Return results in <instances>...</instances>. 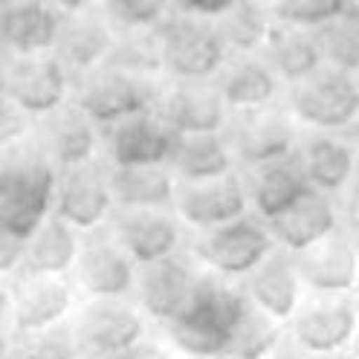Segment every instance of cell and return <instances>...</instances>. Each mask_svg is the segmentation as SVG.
Returning <instances> with one entry per match:
<instances>
[{
  "label": "cell",
  "mask_w": 359,
  "mask_h": 359,
  "mask_svg": "<svg viewBox=\"0 0 359 359\" xmlns=\"http://www.w3.org/2000/svg\"><path fill=\"white\" fill-rule=\"evenodd\" d=\"M250 299L215 276H200L189 304L168 322L174 345L191 359L226 356Z\"/></svg>",
  "instance_id": "cell-1"
},
{
  "label": "cell",
  "mask_w": 359,
  "mask_h": 359,
  "mask_svg": "<svg viewBox=\"0 0 359 359\" xmlns=\"http://www.w3.org/2000/svg\"><path fill=\"white\" fill-rule=\"evenodd\" d=\"M55 168L43 154L20 151L0 165V229L29 243L50 220L55 197Z\"/></svg>",
  "instance_id": "cell-2"
},
{
  "label": "cell",
  "mask_w": 359,
  "mask_h": 359,
  "mask_svg": "<svg viewBox=\"0 0 359 359\" xmlns=\"http://www.w3.org/2000/svg\"><path fill=\"white\" fill-rule=\"evenodd\" d=\"M156 41H160L163 67L186 84L209 79L226 58V43H223L217 27L203 24V20L171 15L168 20H163Z\"/></svg>",
  "instance_id": "cell-3"
},
{
  "label": "cell",
  "mask_w": 359,
  "mask_h": 359,
  "mask_svg": "<svg viewBox=\"0 0 359 359\" xmlns=\"http://www.w3.org/2000/svg\"><path fill=\"white\" fill-rule=\"evenodd\" d=\"M293 114L322 130H342L359 116V84L339 70H319L290 93Z\"/></svg>",
  "instance_id": "cell-4"
},
{
  "label": "cell",
  "mask_w": 359,
  "mask_h": 359,
  "mask_svg": "<svg viewBox=\"0 0 359 359\" xmlns=\"http://www.w3.org/2000/svg\"><path fill=\"white\" fill-rule=\"evenodd\" d=\"M197 252L220 276H252L273 255V235L252 217L232 220L200 238Z\"/></svg>",
  "instance_id": "cell-5"
},
{
  "label": "cell",
  "mask_w": 359,
  "mask_h": 359,
  "mask_svg": "<svg viewBox=\"0 0 359 359\" xmlns=\"http://www.w3.org/2000/svg\"><path fill=\"white\" fill-rule=\"evenodd\" d=\"M154 102V87L145 79L128 76L119 70H102L90 79L81 90L79 107L84 116L96 125H119L130 116L148 114V104Z\"/></svg>",
  "instance_id": "cell-6"
},
{
  "label": "cell",
  "mask_w": 359,
  "mask_h": 359,
  "mask_svg": "<svg viewBox=\"0 0 359 359\" xmlns=\"http://www.w3.org/2000/svg\"><path fill=\"white\" fill-rule=\"evenodd\" d=\"M359 316L351 299L327 296L307 304L293 316L296 345L307 356H333L351 345Z\"/></svg>",
  "instance_id": "cell-7"
},
{
  "label": "cell",
  "mask_w": 359,
  "mask_h": 359,
  "mask_svg": "<svg viewBox=\"0 0 359 359\" xmlns=\"http://www.w3.org/2000/svg\"><path fill=\"white\" fill-rule=\"evenodd\" d=\"M4 96L24 114H55L67 93L64 64L58 58H18L0 81Z\"/></svg>",
  "instance_id": "cell-8"
},
{
  "label": "cell",
  "mask_w": 359,
  "mask_h": 359,
  "mask_svg": "<svg viewBox=\"0 0 359 359\" xmlns=\"http://www.w3.org/2000/svg\"><path fill=\"white\" fill-rule=\"evenodd\" d=\"M76 339L81 353L90 356H122L142 342L140 313L119 302H93L84 307L76 325Z\"/></svg>",
  "instance_id": "cell-9"
},
{
  "label": "cell",
  "mask_w": 359,
  "mask_h": 359,
  "mask_svg": "<svg viewBox=\"0 0 359 359\" xmlns=\"http://www.w3.org/2000/svg\"><path fill=\"white\" fill-rule=\"evenodd\" d=\"M177 133L163 116L140 114L110 128V160L116 168H160L171 160Z\"/></svg>",
  "instance_id": "cell-10"
},
{
  "label": "cell",
  "mask_w": 359,
  "mask_h": 359,
  "mask_svg": "<svg viewBox=\"0 0 359 359\" xmlns=\"http://www.w3.org/2000/svg\"><path fill=\"white\" fill-rule=\"evenodd\" d=\"M114 194H110V177L93 163L70 168L55 189V212L73 229H93L107 217Z\"/></svg>",
  "instance_id": "cell-11"
},
{
  "label": "cell",
  "mask_w": 359,
  "mask_h": 359,
  "mask_svg": "<svg viewBox=\"0 0 359 359\" xmlns=\"http://www.w3.org/2000/svg\"><path fill=\"white\" fill-rule=\"evenodd\" d=\"M293 261L299 269V278L310 290L325 296H342L359 281V252L342 235L325 238L322 243L299 252Z\"/></svg>",
  "instance_id": "cell-12"
},
{
  "label": "cell",
  "mask_w": 359,
  "mask_h": 359,
  "mask_svg": "<svg viewBox=\"0 0 359 359\" xmlns=\"http://www.w3.org/2000/svg\"><path fill=\"white\" fill-rule=\"evenodd\" d=\"M61 24V15L50 4H38V0L4 4L0 6V43L20 58H35L58 43Z\"/></svg>",
  "instance_id": "cell-13"
},
{
  "label": "cell",
  "mask_w": 359,
  "mask_h": 359,
  "mask_svg": "<svg viewBox=\"0 0 359 359\" xmlns=\"http://www.w3.org/2000/svg\"><path fill=\"white\" fill-rule=\"evenodd\" d=\"M177 209L191 226L200 229H220L232 220L243 217L246 209V191L238 177H223L212 183H186L177 191Z\"/></svg>",
  "instance_id": "cell-14"
},
{
  "label": "cell",
  "mask_w": 359,
  "mask_h": 359,
  "mask_svg": "<svg viewBox=\"0 0 359 359\" xmlns=\"http://www.w3.org/2000/svg\"><path fill=\"white\" fill-rule=\"evenodd\" d=\"M235 154L252 168L287 160L293 151V125L278 110H250L232 128Z\"/></svg>",
  "instance_id": "cell-15"
},
{
  "label": "cell",
  "mask_w": 359,
  "mask_h": 359,
  "mask_svg": "<svg viewBox=\"0 0 359 359\" xmlns=\"http://www.w3.org/2000/svg\"><path fill=\"white\" fill-rule=\"evenodd\" d=\"M73 293L61 278L27 276L12 290V322L20 333H41L64 319Z\"/></svg>",
  "instance_id": "cell-16"
},
{
  "label": "cell",
  "mask_w": 359,
  "mask_h": 359,
  "mask_svg": "<svg viewBox=\"0 0 359 359\" xmlns=\"http://www.w3.org/2000/svg\"><path fill=\"white\" fill-rule=\"evenodd\" d=\"M310 191H313V186L307 183L302 163H293L290 156H287V160H278V163L258 165L250 174L252 203H255L258 215L266 223H273L276 217L290 212Z\"/></svg>",
  "instance_id": "cell-17"
},
{
  "label": "cell",
  "mask_w": 359,
  "mask_h": 359,
  "mask_svg": "<svg viewBox=\"0 0 359 359\" xmlns=\"http://www.w3.org/2000/svg\"><path fill=\"white\" fill-rule=\"evenodd\" d=\"M163 119L177 137H206V133H217L226 122V102L220 90L191 81L168 96Z\"/></svg>",
  "instance_id": "cell-18"
},
{
  "label": "cell",
  "mask_w": 359,
  "mask_h": 359,
  "mask_svg": "<svg viewBox=\"0 0 359 359\" xmlns=\"http://www.w3.org/2000/svg\"><path fill=\"white\" fill-rule=\"evenodd\" d=\"M197 287V276L183 258H165L160 264L142 266L140 299L154 319L171 322L183 310Z\"/></svg>",
  "instance_id": "cell-19"
},
{
  "label": "cell",
  "mask_w": 359,
  "mask_h": 359,
  "mask_svg": "<svg viewBox=\"0 0 359 359\" xmlns=\"http://www.w3.org/2000/svg\"><path fill=\"white\" fill-rule=\"evenodd\" d=\"M116 241L130 261L151 266L171 258L180 229L165 212H128L116 220Z\"/></svg>",
  "instance_id": "cell-20"
},
{
  "label": "cell",
  "mask_w": 359,
  "mask_h": 359,
  "mask_svg": "<svg viewBox=\"0 0 359 359\" xmlns=\"http://www.w3.org/2000/svg\"><path fill=\"white\" fill-rule=\"evenodd\" d=\"M299 269L296 261L284 255V252H273L255 273L250 276L246 284V299H250L261 313H266L269 319H290L299 307Z\"/></svg>",
  "instance_id": "cell-21"
},
{
  "label": "cell",
  "mask_w": 359,
  "mask_h": 359,
  "mask_svg": "<svg viewBox=\"0 0 359 359\" xmlns=\"http://www.w3.org/2000/svg\"><path fill=\"white\" fill-rule=\"evenodd\" d=\"M76 269H79V284L90 296H96L102 302L119 299L130 293L133 284H137L133 261L116 243H104V241L90 243L87 250L79 252Z\"/></svg>",
  "instance_id": "cell-22"
},
{
  "label": "cell",
  "mask_w": 359,
  "mask_h": 359,
  "mask_svg": "<svg viewBox=\"0 0 359 359\" xmlns=\"http://www.w3.org/2000/svg\"><path fill=\"white\" fill-rule=\"evenodd\" d=\"M266 229L276 241H281L287 250L304 252L310 246L322 243L325 238L336 235L333 232L336 229V212H333L327 197H322L319 191H310L290 212H284L273 223H266Z\"/></svg>",
  "instance_id": "cell-23"
},
{
  "label": "cell",
  "mask_w": 359,
  "mask_h": 359,
  "mask_svg": "<svg viewBox=\"0 0 359 359\" xmlns=\"http://www.w3.org/2000/svg\"><path fill=\"white\" fill-rule=\"evenodd\" d=\"M41 137H43V148H47L50 160L64 165L67 171L87 165L93 145H96L93 122L84 116L81 107H58L55 114L43 119Z\"/></svg>",
  "instance_id": "cell-24"
},
{
  "label": "cell",
  "mask_w": 359,
  "mask_h": 359,
  "mask_svg": "<svg viewBox=\"0 0 359 359\" xmlns=\"http://www.w3.org/2000/svg\"><path fill=\"white\" fill-rule=\"evenodd\" d=\"M353 163H356L353 145H348L339 137H330V133L310 137L302 154V168L307 183L313 186V191H325V194L342 191L351 183Z\"/></svg>",
  "instance_id": "cell-25"
},
{
  "label": "cell",
  "mask_w": 359,
  "mask_h": 359,
  "mask_svg": "<svg viewBox=\"0 0 359 359\" xmlns=\"http://www.w3.org/2000/svg\"><path fill=\"white\" fill-rule=\"evenodd\" d=\"M168 165L186 180V183H212L223 180L232 171V151L226 140L217 133L206 137H177Z\"/></svg>",
  "instance_id": "cell-26"
},
{
  "label": "cell",
  "mask_w": 359,
  "mask_h": 359,
  "mask_svg": "<svg viewBox=\"0 0 359 359\" xmlns=\"http://www.w3.org/2000/svg\"><path fill=\"white\" fill-rule=\"evenodd\" d=\"M110 194L119 206L130 212H163L174 203V180L160 168H114L110 174Z\"/></svg>",
  "instance_id": "cell-27"
},
{
  "label": "cell",
  "mask_w": 359,
  "mask_h": 359,
  "mask_svg": "<svg viewBox=\"0 0 359 359\" xmlns=\"http://www.w3.org/2000/svg\"><path fill=\"white\" fill-rule=\"evenodd\" d=\"M79 261V241L73 226H67L64 220L50 217L43 226L29 238L27 252H24V273L27 276H47L55 278L67 273Z\"/></svg>",
  "instance_id": "cell-28"
},
{
  "label": "cell",
  "mask_w": 359,
  "mask_h": 359,
  "mask_svg": "<svg viewBox=\"0 0 359 359\" xmlns=\"http://www.w3.org/2000/svg\"><path fill=\"white\" fill-rule=\"evenodd\" d=\"M266 53H269V70L278 73L287 81H293V84H302L310 76H316L322 70V61H325L319 35H310L302 29L269 32Z\"/></svg>",
  "instance_id": "cell-29"
},
{
  "label": "cell",
  "mask_w": 359,
  "mask_h": 359,
  "mask_svg": "<svg viewBox=\"0 0 359 359\" xmlns=\"http://www.w3.org/2000/svg\"><path fill=\"white\" fill-rule=\"evenodd\" d=\"M110 32L93 15H79L61 24L58 35V61L73 70H90L99 61L110 58Z\"/></svg>",
  "instance_id": "cell-30"
},
{
  "label": "cell",
  "mask_w": 359,
  "mask_h": 359,
  "mask_svg": "<svg viewBox=\"0 0 359 359\" xmlns=\"http://www.w3.org/2000/svg\"><path fill=\"white\" fill-rule=\"evenodd\" d=\"M220 96L229 107H238L243 114L250 110H261L276 99L278 79L269 70V64H261L255 58H243L235 61L220 81Z\"/></svg>",
  "instance_id": "cell-31"
},
{
  "label": "cell",
  "mask_w": 359,
  "mask_h": 359,
  "mask_svg": "<svg viewBox=\"0 0 359 359\" xmlns=\"http://www.w3.org/2000/svg\"><path fill=\"white\" fill-rule=\"evenodd\" d=\"M278 339H281V330L276 319H269L266 313H261L250 302V310H246L243 322L235 330L226 359H266L278 351Z\"/></svg>",
  "instance_id": "cell-32"
},
{
  "label": "cell",
  "mask_w": 359,
  "mask_h": 359,
  "mask_svg": "<svg viewBox=\"0 0 359 359\" xmlns=\"http://www.w3.org/2000/svg\"><path fill=\"white\" fill-rule=\"evenodd\" d=\"M322 55L333 64V70L353 76L359 70V6H351L348 15L333 20L319 32Z\"/></svg>",
  "instance_id": "cell-33"
},
{
  "label": "cell",
  "mask_w": 359,
  "mask_h": 359,
  "mask_svg": "<svg viewBox=\"0 0 359 359\" xmlns=\"http://www.w3.org/2000/svg\"><path fill=\"white\" fill-rule=\"evenodd\" d=\"M217 32L223 43L238 53L255 50L264 41H269V24H266V12L255 4H235V9L217 20Z\"/></svg>",
  "instance_id": "cell-34"
},
{
  "label": "cell",
  "mask_w": 359,
  "mask_h": 359,
  "mask_svg": "<svg viewBox=\"0 0 359 359\" xmlns=\"http://www.w3.org/2000/svg\"><path fill=\"white\" fill-rule=\"evenodd\" d=\"M348 4L345 0H281L273 6V15L281 24L293 27V29H325L333 20H339L342 15H348Z\"/></svg>",
  "instance_id": "cell-35"
},
{
  "label": "cell",
  "mask_w": 359,
  "mask_h": 359,
  "mask_svg": "<svg viewBox=\"0 0 359 359\" xmlns=\"http://www.w3.org/2000/svg\"><path fill=\"white\" fill-rule=\"evenodd\" d=\"M110 70H119L128 76L142 79L145 73H156L163 67V55H160V41L145 38V35H133L119 41L107 58Z\"/></svg>",
  "instance_id": "cell-36"
},
{
  "label": "cell",
  "mask_w": 359,
  "mask_h": 359,
  "mask_svg": "<svg viewBox=\"0 0 359 359\" xmlns=\"http://www.w3.org/2000/svg\"><path fill=\"white\" fill-rule=\"evenodd\" d=\"M168 12L171 6L160 4V0H110V4H104V15L128 32L163 27V18Z\"/></svg>",
  "instance_id": "cell-37"
},
{
  "label": "cell",
  "mask_w": 359,
  "mask_h": 359,
  "mask_svg": "<svg viewBox=\"0 0 359 359\" xmlns=\"http://www.w3.org/2000/svg\"><path fill=\"white\" fill-rule=\"evenodd\" d=\"M12 359H76L73 345L61 333H41L32 336L15 351Z\"/></svg>",
  "instance_id": "cell-38"
},
{
  "label": "cell",
  "mask_w": 359,
  "mask_h": 359,
  "mask_svg": "<svg viewBox=\"0 0 359 359\" xmlns=\"http://www.w3.org/2000/svg\"><path fill=\"white\" fill-rule=\"evenodd\" d=\"M235 9V0H177L171 4V15L180 18H191V20H220Z\"/></svg>",
  "instance_id": "cell-39"
},
{
  "label": "cell",
  "mask_w": 359,
  "mask_h": 359,
  "mask_svg": "<svg viewBox=\"0 0 359 359\" xmlns=\"http://www.w3.org/2000/svg\"><path fill=\"white\" fill-rule=\"evenodd\" d=\"M24 130H27L24 110H18V107L4 96V90H0V148L9 145V142H15Z\"/></svg>",
  "instance_id": "cell-40"
},
{
  "label": "cell",
  "mask_w": 359,
  "mask_h": 359,
  "mask_svg": "<svg viewBox=\"0 0 359 359\" xmlns=\"http://www.w3.org/2000/svg\"><path fill=\"white\" fill-rule=\"evenodd\" d=\"M24 252H27L24 241H18L6 229H0V273H9L12 266H18L24 261Z\"/></svg>",
  "instance_id": "cell-41"
},
{
  "label": "cell",
  "mask_w": 359,
  "mask_h": 359,
  "mask_svg": "<svg viewBox=\"0 0 359 359\" xmlns=\"http://www.w3.org/2000/svg\"><path fill=\"white\" fill-rule=\"evenodd\" d=\"M119 359H171V356H168V351L163 345H156V342H137Z\"/></svg>",
  "instance_id": "cell-42"
},
{
  "label": "cell",
  "mask_w": 359,
  "mask_h": 359,
  "mask_svg": "<svg viewBox=\"0 0 359 359\" xmlns=\"http://www.w3.org/2000/svg\"><path fill=\"white\" fill-rule=\"evenodd\" d=\"M345 217H348V226L359 235V177L353 180V186L348 191V200H345Z\"/></svg>",
  "instance_id": "cell-43"
},
{
  "label": "cell",
  "mask_w": 359,
  "mask_h": 359,
  "mask_svg": "<svg viewBox=\"0 0 359 359\" xmlns=\"http://www.w3.org/2000/svg\"><path fill=\"white\" fill-rule=\"evenodd\" d=\"M266 359H310L302 348H278L273 356H266Z\"/></svg>",
  "instance_id": "cell-44"
},
{
  "label": "cell",
  "mask_w": 359,
  "mask_h": 359,
  "mask_svg": "<svg viewBox=\"0 0 359 359\" xmlns=\"http://www.w3.org/2000/svg\"><path fill=\"white\" fill-rule=\"evenodd\" d=\"M9 307H12V293H9V287L0 281V316H4Z\"/></svg>",
  "instance_id": "cell-45"
},
{
  "label": "cell",
  "mask_w": 359,
  "mask_h": 359,
  "mask_svg": "<svg viewBox=\"0 0 359 359\" xmlns=\"http://www.w3.org/2000/svg\"><path fill=\"white\" fill-rule=\"evenodd\" d=\"M6 353H9V333L0 327V359H6Z\"/></svg>",
  "instance_id": "cell-46"
},
{
  "label": "cell",
  "mask_w": 359,
  "mask_h": 359,
  "mask_svg": "<svg viewBox=\"0 0 359 359\" xmlns=\"http://www.w3.org/2000/svg\"><path fill=\"white\" fill-rule=\"evenodd\" d=\"M330 359H359V348H345L339 353H333Z\"/></svg>",
  "instance_id": "cell-47"
},
{
  "label": "cell",
  "mask_w": 359,
  "mask_h": 359,
  "mask_svg": "<svg viewBox=\"0 0 359 359\" xmlns=\"http://www.w3.org/2000/svg\"><path fill=\"white\" fill-rule=\"evenodd\" d=\"M81 359H119V356H90V353H81Z\"/></svg>",
  "instance_id": "cell-48"
},
{
  "label": "cell",
  "mask_w": 359,
  "mask_h": 359,
  "mask_svg": "<svg viewBox=\"0 0 359 359\" xmlns=\"http://www.w3.org/2000/svg\"><path fill=\"white\" fill-rule=\"evenodd\" d=\"M203 359H226V356H203Z\"/></svg>",
  "instance_id": "cell-49"
},
{
  "label": "cell",
  "mask_w": 359,
  "mask_h": 359,
  "mask_svg": "<svg viewBox=\"0 0 359 359\" xmlns=\"http://www.w3.org/2000/svg\"><path fill=\"white\" fill-rule=\"evenodd\" d=\"M356 252H359V235H356Z\"/></svg>",
  "instance_id": "cell-50"
}]
</instances>
